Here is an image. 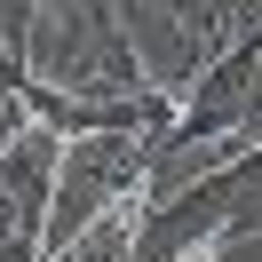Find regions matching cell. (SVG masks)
<instances>
[{"label":"cell","instance_id":"6da1fadb","mask_svg":"<svg viewBox=\"0 0 262 262\" xmlns=\"http://www.w3.org/2000/svg\"><path fill=\"white\" fill-rule=\"evenodd\" d=\"M56 183H64V143H56L48 127H24L16 143L0 151V191H8V207L24 214V230H32V238H48Z\"/></svg>","mask_w":262,"mask_h":262},{"label":"cell","instance_id":"7a4b0ae2","mask_svg":"<svg viewBox=\"0 0 262 262\" xmlns=\"http://www.w3.org/2000/svg\"><path fill=\"white\" fill-rule=\"evenodd\" d=\"M24 127H32V112H24V96H16V88L0 80V151L16 143V135H24Z\"/></svg>","mask_w":262,"mask_h":262}]
</instances>
